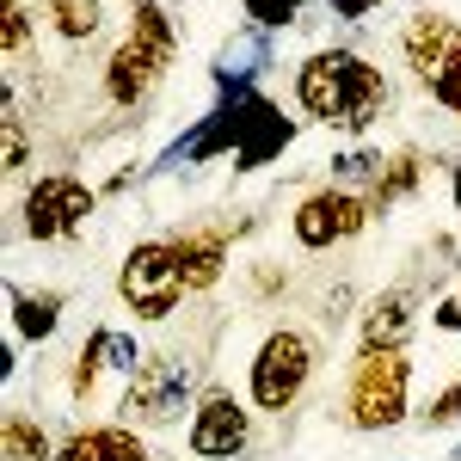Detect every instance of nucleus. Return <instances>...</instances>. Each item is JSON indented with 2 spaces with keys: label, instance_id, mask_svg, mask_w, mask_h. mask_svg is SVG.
Here are the masks:
<instances>
[{
  "label": "nucleus",
  "instance_id": "nucleus-1",
  "mask_svg": "<svg viewBox=\"0 0 461 461\" xmlns=\"http://www.w3.org/2000/svg\"><path fill=\"white\" fill-rule=\"evenodd\" d=\"M289 99L302 117H314L339 136H369L375 117L393 105V80L382 62H369L351 43H320L302 56V68L289 80Z\"/></svg>",
  "mask_w": 461,
  "mask_h": 461
},
{
  "label": "nucleus",
  "instance_id": "nucleus-2",
  "mask_svg": "<svg viewBox=\"0 0 461 461\" xmlns=\"http://www.w3.org/2000/svg\"><path fill=\"white\" fill-rule=\"evenodd\" d=\"M197 400H203V357L185 345H148V363L136 369V382H123L111 412L154 437V430L191 425Z\"/></svg>",
  "mask_w": 461,
  "mask_h": 461
},
{
  "label": "nucleus",
  "instance_id": "nucleus-3",
  "mask_svg": "<svg viewBox=\"0 0 461 461\" xmlns=\"http://www.w3.org/2000/svg\"><path fill=\"white\" fill-rule=\"evenodd\" d=\"M314 375H320L314 332H302V326H271V332L258 339L252 363H247L252 412H271V419L295 412V406L308 400V388H314Z\"/></svg>",
  "mask_w": 461,
  "mask_h": 461
},
{
  "label": "nucleus",
  "instance_id": "nucleus-4",
  "mask_svg": "<svg viewBox=\"0 0 461 461\" xmlns=\"http://www.w3.org/2000/svg\"><path fill=\"white\" fill-rule=\"evenodd\" d=\"M185 271H178L173 234H148L123 252L117 265V302L123 314H136V326H173L178 308H185Z\"/></svg>",
  "mask_w": 461,
  "mask_h": 461
},
{
  "label": "nucleus",
  "instance_id": "nucleus-5",
  "mask_svg": "<svg viewBox=\"0 0 461 461\" xmlns=\"http://www.w3.org/2000/svg\"><path fill=\"white\" fill-rule=\"evenodd\" d=\"M412 412V351H357L345 369V425L393 430Z\"/></svg>",
  "mask_w": 461,
  "mask_h": 461
},
{
  "label": "nucleus",
  "instance_id": "nucleus-6",
  "mask_svg": "<svg viewBox=\"0 0 461 461\" xmlns=\"http://www.w3.org/2000/svg\"><path fill=\"white\" fill-rule=\"evenodd\" d=\"M99 215V191L80 173H37L19 197V228L37 247H62V240H80L86 221Z\"/></svg>",
  "mask_w": 461,
  "mask_h": 461
},
{
  "label": "nucleus",
  "instance_id": "nucleus-7",
  "mask_svg": "<svg viewBox=\"0 0 461 461\" xmlns=\"http://www.w3.org/2000/svg\"><path fill=\"white\" fill-rule=\"evenodd\" d=\"M369 221H375V210H369L363 191L320 185V191H308V197L289 210V240L302 252H332V247H351Z\"/></svg>",
  "mask_w": 461,
  "mask_h": 461
},
{
  "label": "nucleus",
  "instance_id": "nucleus-8",
  "mask_svg": "<svg viewBox=\"0 0 461 461\" xmlns=\"http://www.w3.org/2000/svg\"><path fill=\"white\" fill-rule=\"evenodd\" d=\"M258 443V412H252V400H240L234 388H203L197 400V412H191V425H185V449L197 461H240Z\"/></svg>",
  "mask_w": 461,
  "mask_h": 461
},
{
  "label": "nucleus",
  "instance_id": "nucleus-9",
  "mask_svg": "<svg viewBox=\"0 0 461 461\" xmlns=\"http://www.w3.org/2000/svg\"><path fill=\"white\" fill-rule=\"evenodd\" d=\"M173 252H178V271H185V289L210 295L228 277V265H234V228L228 221H178Z\"/></svg>",
  "mask_w": 461,
  "mask_h": 461
},
{
  "label": "nucleus",
  "instance_id": "nucleus-10",
  "mask_svg": "<svg viewBox=\"0 0 461 461\" xmlns=\"http://www.w3.org/2000/svg\"><path fill=\"white\" fill-rule=\"evenodd\" d=\"M167 68L173 62H160L154 50H142V43H117L105 56V74H99V86H105V105L111 111H142L160 86H167Z\"/></svg>",
  "mask_w": 461,
  "mask_h": 461
},
{
  "label": "nucleus",
  "instance_id": "nucleus-11",
  "mask_svg": "<svg viewBox=\"0 0 461 461\" xmlns=\"http://www.w3.org/2000/svg\"><path fill=\"white\" fill-rule=\"evenodd\" d=\"M412 326H419V289L388 284L382 295H369L363 314H357V351H406Z\"/></svg>",
  "mask_w": 461,
  "mask_h": 461
},
{
  "label": "nucleus",
  "instance_id": "nucleus-12",
  "mask_svg": "<svg viewBox=\"0 0 461 461\" xmlns=\"http://www.w3.org/2000/svg\"><path fill=\"white\" fill-rule=\"evenodd\" d=\"M277 68V50H271V32H234V43H221L210 62V86L215 99H228V93H258V80Z\"/></svg>",
  "mask_w": 461,
  "mask_h": 461
},
{
  "label": "nucleus",
  "instance_id": "nucleus-13",
  "mask_svg": "<svg viewBox=\"0 0 461 461\" xmlns=\"http://www.w3.org/2000/svg\"><path fill=\"white\" fill-rule=\"evenodd\" d=\"M456 43H461V25L449 19V13H430L425 6V13H412V19L400 25V62L412 68L419 86H430V74L456 56Z\"/></svg>",
  "mask_w": 461,
  "mask_h": 461
},
{
  "label": "nucleus",
  "instance_id": "nucleus-14",
  "mask_svg": "<svg viewBox=\"0 0 461 461\" xmlns=\"http://www.w3.org/2000/svg\"><path fill=\"white\" fill-rule=\"evenodd\" d=\"M56 461H154V456H148V430L105 419V425H74Z\"/></svg>",
  "mask_w": 461,
  "mask_h": 461
},
{
  "label": "nucleus",
  "instance_id": "nucleus-15",
  "mask_svg": "<svg viewBox=\"0 0 461 461\" xmlns=\"http://www.w3.org/2000/svg\"><path fill=\"white\" fill-rule=\"evenodd\" d=\"M62 314H68V295L62 289L6 284V320H13V339L19 345H50L62 332Z\"/></svg>",
  "mask_w": 461,
  "mask_h": 461
},
{
  "label": "nucleus",
  "instance_id": "nucleus-16",
  "mask_svg": "<svg viewBox=\"0 0 461 461\" xmlns=\"http://www.w3.org/2000/svg\"><path fill=\"white\" fill-rule=\"evenodd\" d=\"M425 173H430V154L425 148H388V160H382V173H375V185L363 191L369 197V210L375 215H388V210H400V203H412L419 191H425Z\"/></svg>",
  "mask_w": 461,
  "mask_h": 461
},
{
  "label": "nucleus",
  "instance_id": "nucleus-17",
  "mask_svg": "<svg viewBox=\"0 0 461 461\" xmlns=\"http://www.w3.org/2000/svg\"><path fill=\"white\" fill-rule=\"evenodd\" d=\"M295 130H302V123L284 117L277 99L258 93V111H252V123H247V142H240V154H234V173H258V167H271V160L295 142Z\"/></svg>",
  "mask_w": 461,
  "mask_h": 461
},
{
  "label": "nucleus",
  "instance_id": "nucleus-18",
  "mask_svg": "<svg viewBox=\"0 0 461 461\" xmlns=\"http://www.w3.org/2000/svg\"><path fill=\"white\" fill-rule=\"evenodd\" d=\"M105 382H117V375H111V357H105V320H93L86 339H80L74 357H68V400L74 406H93Z\"/></svg>",
  "mask_w": 461,
  "mask_h": 461
},
{
  "label": "nucleus",
  "instance_id": "nucleus-19",
  "mask_svg": "<svg viewBox=\"0 0 461 461\" xmlns=\"http://www.w3.org/2000/svg\"><path fill=\"white\" fill-rule=\"evenodd\" d=\"M37 19L50 25V37H62L68 50H80V43H93V37L105 32V6L99 0H37Z\"/></svg>",
  "mask_w": 461,
  "mask_h": 461
},
{
  "label": "nucleus",
  "instance_id": "nucleus-20",
  "mask_svg": "<svg viewBox=\"0 0 461 461\" xmlns=\"http://www.w3.org/2000/svg\"><path fill=\"white\" fill-rule=\"evenodd\" d=\"M56 437H50V425L37 419V412H25V406H13L6 419H0V461H56Z\"/></svg>",
  "mask_w": 461,
  "mask_h": 461
},
{
  "label": "nucleus",
  "instance_id": "nucleus-21",
  "mask_svg": "<svg viewBox=\"0 0 461 461\" xmlns=\"http://www.w3.org/2000/svg\"><path fill=\"white\" fill-rule=\"evenodd\" d=\"M130 43H142V50H154L160 62H178V19L167 0H130Z\"/></svg>",
  "mask_w": 461,
  "mask_h": 461
},
{
  "label": "nucleus",
  "instance_id": "nucleus-22",
  "mask_svg": "<svg viewBox=\"0 0 461 461\" xmlns=\"http://www.w3.org/2000/svg\"><path fill=\"white\" fill-rule=\"evenodd\" d=\"M32 167V130H25V111H19V86L6 80V99H0V173L19 178Z\"/></svg>",
  "mask_w": 461,
  "mask_h": 461
},
{
  "label": "nucleus",
  "instance_id": "nucleus-23",
  "mask_svg": "<svg viewBox=\"0 0 461 461\" xmlns=\"http://www.w3.org/2000/svg\"><path fill=\"white\" fill-rule=\"evenodd\" d=\"M32 50H37L32 6H25V0H0V56H6V68H19Z\"/></svg>",
  "mask_w": 461,
  "mask_h": 461
},
{
  "label": "nucleus",
  "instance_id": "nucleus-24",
  "mask_svg": "<svg viewBox=\"0 0 461 461\" xmlns=\"http://www.w3.org/2000/svg\"><path fill=\"white\" fill-rule=\"evenodd\" d=\"M382 160H388V154H382V148H345V154H332V160H326V167H332V178H326V185H345V191H351V185H363V191H369V185H375V173H382Z\"/></svg>",
  "mask_w": 461,
  "mask_h": 461
},
{
  "label": "nucleus",
  "instance_id": "nucleus-25",
  "mask_svg": "<svg viewBox=\"0 0 461 461\" xmlns=\"http://www.w3.org/2000/svg\"><path fill=\"white\" fill-rule=\"evenodd\" d=\"M240 19H247L252 32H289V25H302V13L289 6V0H240Z\"/></svg>",
  "mask_w": 461,
  "mask_h": 461
},
{
  "label": "nucleus",
  "instance_id": "nucleus-26",
  "mask_svg": "<svg viewBox=\"0 0 461 461\" xmlns=\"http://www.w3.org/2000/svg\"><path fill=\"white\" fill-rule=\"evenodd\" d=\"M419 425H425V430H449V425H461V375H449V382H443V388L425 400Z\"/></svg>",
  "mask_w": 461,
  "mask_h": 461
},
{
  "label": "nucleus",
  "instance_id": "nucleus-27",
  "mask_svg": "<svg viewBox=\"0 0 461 461\" xmlns=\"http://www.w3.org/2000/svg\"><path fill=\"white\" fill-rule=\"evenodd\" d=\"M425 93H430V105H443V111H449V117L461 123V43H456V56H449L443 68L430 74V86H425Z\"/></svg>",
  "mask_w": 461,
  "mask_h": 461
},
{
  "label": "nucleus",
  "instance_id": "nucleus-28",
  "mask_svg": "<svg viewBox=\"0 0 461 461\" xmlns=\"http://www.w3.org/2000/svg\"><path fill=\"white\" fill-rule=\"evenodd\" d=\"M247 284H252V302H271V295H284V265H271V258H258V265H247Z\"/></svg>",
  "mask_w": 461,
  "mask_h": 461
},
{
  "label": "nucleus",
  "instance_id": "nucleus-29",
  "mask_svg": "<svg viewBox=\"0 0 461 461\" xmlns=\"http://www.w3.org/2000/svg\"><path fill=\"white\" fill-rule=\"evenodd\" d=\"M430 326H437V332H449V339H461V289H449V295L430 308Z\"/></svg>",
  "mask_w": 461,
  "mask_h": 461
},
{
  "label": "nucleus",
  "instance_id": "nucleus-30",
  "mask_svg": "<svg viewBox=\"0 0 461 461\" xmlns=\"http://www.w3.org/2000/svg\"><path fill=\"white\" fill-rule=\"evenodd\" d=\"M320 6H326L332 19H345V25H363V19H369L375 6H388V0H320Z\"/></svg>",
  "mask_w": 461,
  "mask_h": 461
},
{
  "label": "nucleus",
  "instance_id": "nucleus-31",
  "mask_svg": "<svg viewBox=\"0 0 461 461\" xmlns=\"http://www.w3.org/2000/svg\"><path fill=\"white\" fill-rule=\"evenodd\" d=\"M449 203H456V215H461V160L449 167Z\"/></svg>",
  "mask_w": 461,
  "mask_h": 461
},
{
  "label": "nucleus",
  "instance_id": "nucleus-32",
  "mask_svg": "<svg viewBox=\"0 0 461 461\" xmlns=\"http://www.w3.org/2000/svg\"><path fill=\"white\" fill-rule=\"evenodd\" d=\"M289 6H295V13H308V6H314V0H289Z\"/></svg>",
  "mask_w": 461,
  "mask_h": 461
},
{
  "label": "nucleus",
  "instance_id": "nucleus-33",
  "mask_svg": "<svg viewBox=\"0 0 461 461\" xmlns=\"http://www.w3.org/2000/svg\"><path fill=\"white\" fill-rule=\"evenodd\" d=\"M449 461H461V443H456V456H449Z\"/></svg>",
  "mask_w": 461,
  "mask_h": 461
}]
</instances>
